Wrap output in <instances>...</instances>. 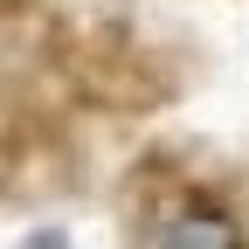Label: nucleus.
<instances>
[{
    "mask_svg": "<svg viewBox=\"0 0 249 249\" xmlns=\"http://www.w3.org/2000/svg\"><path fill=\"white\" fill-rule=\"evenodd\" d=\"M152 249H249V235H242V222H235V208H222V201H187V208H173L166 222H160Z\"/></svg>",
    "mask_w": 249,
    "mask_h": 249,
    "instance_id": "obj_1",
    "label": "nucleus"
}]
</instances>
